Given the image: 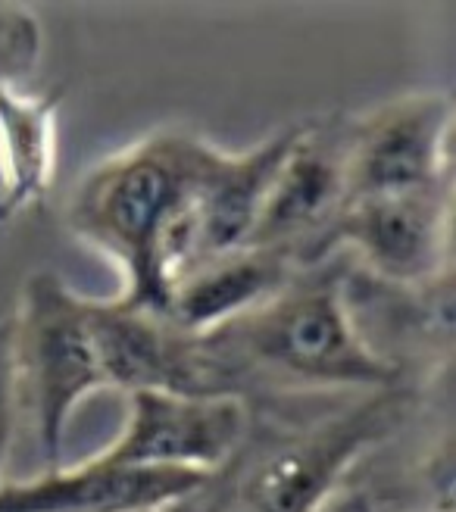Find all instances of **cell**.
<instances>
[{"mask_svg":"<svg viewBox=\"0 0 456 512\" xmlns=\"http://www.w3.org/2000/svg\"><path fill=\"white\" fill-rule=\"evenodd\" d=\"M216 153L191 128H154L75 185L66 225L116 266L119 303L166 316L172 285L194 266V203Z\"/></svg>","mask_w":456,"mask_h":512,"instance_id":"cell-1","label":"cell"},{"mask_svg":"<svg viewBox=\"0 0 456 512\" xmlns=\"http://www.w3.org/2000/svg\"><path fill=\"white\" fill-rule=\"evenodd\" d=\"M347 272L344 256L307 266L253 313L197 335L216 394L253 403L407 384V375L366 341L353 319Z\"/></svg>","mask_w":456,"mask_h":512,"instance_id":"cell-2","label":"cell"},{"mask_svg":"<svg viewBox=\"0 0 456 512\" xmlns=\"http://www.w3.org/2000/svg\"><path fill=\"white\" fill-rule=\"evenodd\" d=\"M413 384L353 394L332 413L253 422L232 463L175 512H328L363 459L407 422Z\"/></svg>","mask_w":456,"mask_h":512,"instance_id":"cell-3","label":"cell"},{"mask_svg":"<svg viewBox=\"0 0 456 512\" xmlns=\"http://www.w3.org/2000/svg\"><path fill=\"white\" fill-rule=\"evenodd\" d=\"M7 325L16 400L35 419L44 469L63 466L72 416L91 394L107 391L91 331V297L60 272L38 269L25 275Z\"/></svg>","mask_w":456,"mask_h":512,"instance_id":"cell-4","label":"cell"},{"mask_svg":"<svg viewBox=\"0 0 456 512\" xmlns=\"http://www.w3.org/2000/svg\"><path fill=\"white\" fill-rule=\"evenodd\" d=\"M453 97L410 91L341 125L347 203L453 191Z\"/></svg>","mask_w":456,"mask_h":512,"instance_id":"cell-5","label":"cell"},{"mask_svg":"<svg viewBox=\"0 0 456 512\" xmlns=\"http://www.w3.org/2000/svg\"><path fill=\"white\" fill-rule=\"evenodd\" d=\"M360 275L425 288L453 275V191L350 200L325 241Z\"/></svg>","mask_w":456,"mask_h":512,"instance_id":"cell-6","label":"cell"},{"mask_svg":"<svg viewBox=\"0 0 456 512\" xmlns=\"http://www.w3.org/2000/svg\"><path fill=\"white\" fill-rule=\"evenodd\" d=\"M250 431V403L228 394H129V413L100 459L144 469L216 475Z\"/></svg>","mask_w":456,"mask_h":512,"instance_id":"cell-7","label":"cell"},{"mask_svg":"<svg viewBox=\"0 0 456 512\" xmlns=\"http://www.w3.org/2000/svg\"><path fill=\"white\" fill-rule=\"evenodd\" d=\"M347 207L341 125L294 122L285 157L266 188L247 247H272L307 269L325 263V241Z\"/></svg>","mask_w":456,"mask_h":512,"instance_id":"cell-8","label":"cell"},{"mask_svg":"<svg viewBox=\"0 0 456 512\" xmlns=\"http://www.w3.org/2000/svg\"><path fill=\"white\" fill-rule=\"evenodd\" d=\"M91 331L107 391L216 394L200 338L169 316L91 297Z\"/></svg>","mask_w":456,"mask_h":512,"instance_id":"cell-9","label":"cell"},{"mask_svg":"<svg viewBox=\"0 0 456 512\" xmlns=\"http://www.w3.org/2000/svg\"><path fill=\"white\" fill-rule=\"evenodd\" d=\"M207 475L122 466L91 453L82 463L0 481V512H175L204 491Z\"/></svg>","mask_w":456,"mask_h":512,"instance_id":"cell-10","label":"cell"},{"mask_svg":"<svg viewBox=\"0 0 456 512\" xmlns=\"http://www.w3.org/2000/svg\"><path fill=\"white\" fill-rule=\"evenodd\" d=\"M300 269L294 256L272 247H241L213 256L175 281L166 316L191 335H210L272 300Z\"/></svg>","mask_w":456,"mask_h":512,"instance_id":"cell-11","label":"cell"},{"mask_svg":"<svg viewBox=\"0 0 456 512\" xmlns=\"http://www.w3.org/2000/svg\"><path fill=\"white\" fill-rule=\"evenodd\" d=\"M63 91L0 88V222L47 200L57 172V116Z\"/></svg>","mask_w":456,"mask_h":512,"instance_id":"cell-12","label":"cell"},{"mask_svg":"<svg viewBox=\"0 0 456 512\" xmlns=\"http://www.w3.org/2000/svg\"><path fill=\"white\" fill-rule=\"evenodd\" d=\"M44 29L35 10L0 4V88L22 85L41 66Z\"/></svg>","mask_w":456,"mask_h":512,"instance_id":"cell-13","label":"cell"},{"mask_svg":"<svg viewBox=\"0 0 456 512\" xmlns=\"http://www.w3.org/2000/svg\"><path fill=\"white\" fill-rule=\"evenodd\" d=\"M16 413H19V400H16L13 366H10V325L4 316L0 319V481H4V466L10 459Z\"/></svg>","mask_w":456,"mask_h":512,"instance_id":"cell-14","label":"cell"}]
</instances>
